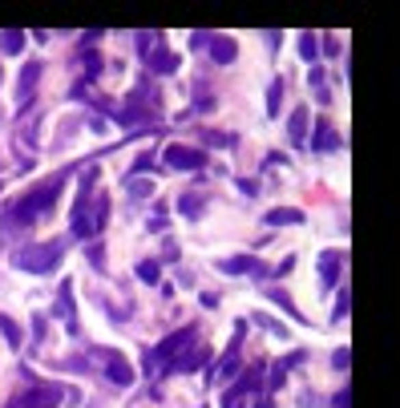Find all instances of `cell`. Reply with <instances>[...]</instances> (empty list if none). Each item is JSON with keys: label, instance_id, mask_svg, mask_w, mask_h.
I'll list each match as a JSON object with an SVG mask.
<instances>
[{"label": "cell", "instance_id": "6da1fadb", "mask_svg": "<svg viewBox=\"0 0 400 408\" xmlns=\"http://www.w3.org/2000/svg\"><path fill=\"white\" fill-rule=\"evenodd\" d=\"M61 186H65V174H53L49 182L33 186L16 206L4 215V223H8V227H29V223H37V219H44V215H53V202H57Z\"/></svg>", "mask_w": 400, "mask_h": 408}, {"label": "cell", "instance_id": "7a4b0ae2", "mask_svg": "<svg viewBox=\"0 0 400 408\" xmlns=\"http://www.w3.org/2000/svg\"><path fill=\"white\" fill-rule=\"evenodd\" d=\"M61 255H65L61 243H25V247H16L12 263L29 275H49L57 263H61Z\"/></svg>", "mask_w": 400, "mask_h": 408}, {"label": "cell", "instance_id": "3957f363", "mask_svg": "<svg viewBox=\"0 0 400 408\" xmlns=\"http://www.w3.org/2000/svg\"><path fill=\"white\" fill-rule=\"evenodd\" d=\"M194 327H182V331H174V336H166L154 352H150V364H170V360H178L186 348H194Z\"/></svg>", "mask_w": 400, "mask_h": 408}, {"label": "cell", "instance_id": "277c9868", "mask_svg": "<svg viewBox=\"0 0 400 408\" xmlns=\"http://www.w3.org/2000/svg\"><path fill=\"white\" fill-rule=\"evenodd\" d=\"M166 166H170V170H202V166H206V154L194 150V146H170V150H166Z\"/></svg>", "mask_w": 400, "mask_h": 408}, {"label": "cell", "instance_id": "5b68a950", "mask_svg": "<svg viewBox=\"0 0 400 408\" xmlns=\"http://www.w3.org/2000/svg\"><path fill=\"white\" fill-rule=\"evenodd\" d=\"M41 61H29L25 69H21V81H16V105H29L33 101V93H37V85H41Z\"/></svg>", "mask_w": 400, "mask_h": 408}, {"label": "cell", "instance_id": "8992f818", "mask_svg": "<svg viewBox=\"0 0 400 408\" xmlns=\"http://www.w3.org/2000/svg\"><path fill=\"white\" fill-rule=\"evenodd\" d=\"M219 267L226 275H271V267H263L255 255H235V259H222Z\"/></svg>", "mask_w": 400, "mask_h": 408}, {"label": "cell", "instance_id": "52a82bcc", "mask_svg": "<svg viewBox=\"0 0 400 408\" xmlns=\"http://www.w3.org/2000/svg\"><path fill=\"white\" fill-rule=\"evenodd\" d=\"M57 316L65 319V327L77 336V316H73V283H69V279L57 287Z\"/></svg>", "mask_w": 400, "mask_h": 408}, {"label": "cell", "instance_id": "ba28073f", "mask_svg": "<svg viewBox=\"0 0 400 408\" xmlns=\"http://www.w3.org/2000/svg\"><path fill=\"white\" fill-rule=\"evenodd\" d=\"M202 45L211 49V57H215L219 65H230V61L239 57V49H235V41H230V37H202Z\"/></svg>", "mask_w": 400, "mask_h": 408}, {"label": "cell", "instance_id": "9c48e42d", "mask_svg": "<svg viewBox=\"0 0 400 408\" xmlns=\"http://www.w3.org/2000/svg\"><path fill=\"white\" fill-rule=\"evenodd\" d=\"M206 360H211V352H206V348H194V352H182L178 360L166 364V372H194V368H202Z\"/></svg>", "mask_w": 400, "mask_h": 408}, {"label": "cell", "instance_id": "30bf717a", "mask_svg": "<svg viewBox=\"0 0 400 408\" xmlns=\"http://www.w3.org/2000/svg\"><path fill=\"white\" fill-rule=\"evenodd\" d=\"M105 380H114L118 388H130L133 384V368L122 356H109V364H105Z\"/></svg>", "mask_w": 400, "mask_h": 408}, {"label": "cell", "instance_id": "8fae6325", "mask_svg": "<svg viewBox=\"0 0 400 408\" xmlns=\"http://www.w3.org/2000/svg\"><path fill=\"white\" fill-rule=\"evenodd\" d=\"M16 408H57V388H33L16 400Z\"/></svg>", "mask_w": 400, "mask_h": 408}, {"label": "cell", "instance_id": "7c38bea8", "mask_svg": "<svg viewBox=\"0 0 400 408\" xmlns=\"http://www.w3.org/2000/svg\"><path fill=\"white\" fill-rule=\"evenodd\" d=\"M146 61H150V69H154V73H174V69H178V53H166V49H154Z\"/></svg>", "mask_w": 400, "mask_h": 408}, {"label": "cell", "instance_id": "4fadbf2b", "mask_svg": "<svg viewBox=\"0 0 400 408\" xmlns=\"http://www.w3.org/2000/svg\"><path fill=\"white\" fill-rule=\"evenodd\" d=\"M287 134H291L295 146H304V137H308V105H304V109H295V113L287 118Z\"/></svg>", "mask_w": 400, "mask_h": 408}, {"label": "cell", "instance_id": "5bb4252c", "mask_svg": "<svg viewBox=\"0 0 400 408\" xmlns=\"http://www.w3.org/2000/svg\"><path fill=\"white\" fill-rule=\"evenodd\" d=\"M340 263H344V255H340V251H323V259H319L323 287H332V283H336V275H340Z\"/></svg>", "mask_w": 400, "mask_h": 408}, {"label": "cell", "instance_id": "9a60e30c", "mask_svg": "<svg viewBox=\"0 0 400 408\" xmlns=\"http://www.w3.org/2000/svg\"><path fill=\"white\" fill-rule=\"evenodd\" d=\"M89 206H93V215H89V227H93V234H97V230L105 227V219H109V194H97Z\"/></svg>", "mask_w": 400, "mask_h": 408}, {"label": "cell", "instance_id": "2e32d148", "mask_svg": "<svg viewBox=\"0 0 400 408\" xmlns=\"http://www.w3.org/2000/svg\"><path fill=\"white\" fill-rule=\"evenodd\" d=\"M304 223V210H267V227H295Z\"/></svg>", "mask_w": 400, "mask_h": 408}, {"label": "cell", "instance_id": "e0dca14e", "mask_svg": "<svg viewBox=\"0 0 400 408\" xmlns=\"http://www.w3.org/2000/svg\"><path fill=\"white\" fill-rule=\"evenodd\" d=\"M25 49V33L21 29H4L0 33V53H21Z\"/></svg>", "mask_w": 400, "mask_h": 408}, {"label": "cell", "instance_id": "ac0fdd59", "mask_svg": "<svg viewBox=\"0 0 400 408\" xmlns=\"http://www.w3.org/2000/svg\"><path fill=\"white\" fill-rule=\"evenodd\" d=\"M311 146H315V150H336V146H340L328 122H319V126H315V141H311Z\"/></svg>", "mask_w": 400, "mask_h": 408}, {"label": "cell", "instance_id": "d6986e66", "mask_svg": "<svg viewBox=\"0 0 400 408\" xmlns=\"http://www.w3.org/2000/svg\"><path fill=\"white\" fill-rule=\"evenodd\" d=\"M247 396H251V392H247V384L239 380V384H235V388L222 396V408H243V400H247Z\"/></svg>", "mask_w": 400, "mask_h": 408}, {"label": "cell", "instance_id": "ffe728a7", "mask_svg": "<svg viewBox=\"0 0 400 408\" xmlns=\"http://www.w3.org/2000/svg\"><path fill=\"white\" fill-rule=\"evenodd\" d=\"M271 299H275V303H279V308H283V312H287L291 319H299V323H304V316H299V308L291 303V295H283V291H271Z\"/></svg>", "mask_w": 400, "mask_h": 408}, {"label": "cell", "instance_id": "44dd1931", "mask_svg": "<svg viewBox=\"0 0 400 408\" xmlns=\"http://www.w3.org/2000/svg\"><path fill=\"white\" fill-rule=\"evenodd\" d=\"M279 101H283V77H275V81H271V90H267V109L275 113V109H279Z\"/></svg>", "mask_w": 400, "mask_h": 408}, {"label": "cell", "instance_id": "7402d4cb", "mask_svg": "<svg viewBox=\"0 0 400 408\" xmlns=\"http://www.w3.org/2000/svg\"><path fill=\"white\" fill-rule=\"evenodd\" d=\"M0 331L8 336V344H12V348H21V327H16L8 316H0Z\"/></svg>", "mask_w": 400, "mask_h": 408}, {"label": "cell", "instance_id": "603a6c76", "mask_svg": "<svg viewBox=\"0 0 400 408\" xmlns=\"http://www.w3.org/2000/svg\"><path fill=\"white\" fill-rule=\"evenodd\" d=\"M348 299H352V291H348V287H340V299H336V308H332V319H336V323L348 316Z\"/></svg>", "mask_w": 400, "mask_h": 408}, {"label": "cell", "instance_id": "cb8c5ba5", "mask_svg": "<svg viewBox=\"0 0 400 408\" xmlns=\"http://www.w3.org/2000/svg\"><path fill=\"white\" fill-rule=\"evenodd\" d=\"M137 279H142V283H158V263H154V259L137 263Z\"/></svg>", "mask_w": 400, "mask_h": 408}, {"label": "cell", "instance_id": "d4e9b609", "mask_svg": "<svg viewBox=\"0 0 400 408\" xmlns=\"http://www.w3.org/2000/svg\"><path fill=\"white\" fill-rule=\"evenodd\" d=\"M315 53H319L315 37H311V33H304V37H299V57H304V61H315Z\"/></svg>", "mask_w": 400, "mask_h": 408}, {"label": "cell", "instance_id": "484cf974", "mask_svg": "<svg viewBox=\"0 0 400 408\" xmlns=\"http://www.w3.org/2000/svg\"><path fill=\"white\" fill-rule=\"evenodd\" d=\"M97 73H101V57L89 49L85 53V81H97Z\"/></svg>", "mask_w": 400, "mask_h": 408}, {"label": "cell", "instance_id": "4316f807", "mask_svg": "<svg viewBox=\"0 0 400 408\" xmlns=\"http://www.w3.org/2000/svg\"><path fill=\"white\" fill-rule=\"evenodd\" d=\"M255 323H259V327H267V331H275V336H279V340H283V336H287V327H283V323H275V319H271V316H263V312H259V316H255Z\"/></svg>", "mask_w": 400, "mask_h": 408}, {"label": "cell", "instance_id": "83f0119b", "mask_svg": "<svg viewBox=\"0 0 400 408\" xmlns=\"http://www.w3.org/2000/svg\"><path fill=\"white\" fill-rule=\"evenodd\" d=\"M130 194L133 198H150V194H154V182H142V178L130 182Z\"/></svg>", "mask_w": 400, "mask_h": 408}, {"label": "cell", "instance_id": "f1b7e54d", "mask_svg": "<svg viewBox=\"0 0 400 408\" xmlns=\"http://www.w3.org/2000/svg\"><path fill=\"white\" fill-rule=\"evenodd\" d=\"M194 101H198V109H202V113H206V109L215 105V97L206 93V85H198V90H194Z\"/></svg>", "mask_w": 400, "mask_h": 408}, {"label": "cell", "instance_id": "f546056e", "mask_svg": "<svg viewBox=\"0 0 400 408\" xmlns=\"http://www.w3.org/2000/svg\"><path fill=\"white\" fill-rule=\"evenodd\" d=\"M332 364H336V372H348V364H352V352H348V348H340V352L332 356Z\"/></svg>", "mask_w": 400, "mask_h": 408}, {"label": "cell", "instance_id": "4dcf8cb0", "mask_svg": "<svg viewBox=\"0 0 400 408\" xmlns=\"http://www.w3.org/2000/svg\"><path fill=\"white\" fill-rule=\"evenodd\" d=\"M178 210L194 219V215H198V198H194V194H190V198H182V202H178Z\"/></svg>", "mask_w": 400, "mask_h": 408}, {"label": "cell", "instance_id": "1f68e13d", "mask_svg": "<svg viewBox=\"0 0 400 408\" xmlns=\"http://www.w3.org/2000/svg\"><path fill=\"white\" fill-rule=\"evenodd\" d=\"M332 408H352V392H348V388H344V392H340V396H336V405Z\"/></svg>", "mask_w": 400, "mask_h": 408}, {"label": "cell", "instance_id": "d6a6232c", "mask_svg": "<svg viewBox=\"0 0 400 408\" xmlns=\"http://www.w3.org/2000/svg\"><path fill=\"white\" fill-rule=\"evenodd\" d=\"M8 408H16V400H12V405H8Z\"/></svg>", "mask_w": 400, "mask_h": 408}]
</instances>
